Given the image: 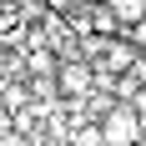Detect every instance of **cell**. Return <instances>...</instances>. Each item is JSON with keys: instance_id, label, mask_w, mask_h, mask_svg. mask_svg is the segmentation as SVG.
I'll use <instances>...</instances> for the list:
<instances>
[{"instance_id": "cell-1", "label": "cell", "mask_w": 146, "mask_h": 146, "mask_svg": "<svg viewBox=\"0 0 146 146\" xmlns=\"http://www.w3.org/2000/svg\"><path fill=\"white\" fill-rule=\"evenodd\" d=\"M101 141L106 146H136L141 141V111H136L131 101H116L101 116Z\"/></svg>"}, {"instance_id": "cell-2", "label": "cell", "mask_w": 146, "mask_h": 146, "mask_svg": "<svg viewBox=\"0 0 146 146\" xmlns=\"http://www.w3.org/2000/svg\"><path fill=\"white\" fill-rule=\"evenodd\" d=\"M91 81H96L91 60H66V66L56 71V91H60V96H86Z\"/></svg>"}, {"instance_id": "cell-3", "label": "cell", "mask_w": 146, "mask_h": 146, "mask_svg": "<svg viewBox=\"0 0 146 146\" xmlns=\"http://www.w3.org/2000/svg\"><path fill=\"white\" fill-rule=\"evenodd\" d=\"M91 30H96L101 40H111V35L121 30V15H116V10H111V5L101 0V5H91Z\"/></svg>"}, {"instance_id": "cell-4", "label": "cell", "mask_w": 146, "mask_h": 146, "mask_svg": "<svg viewBox=\"0 0 146 146\" xmlns=\"http://www.w3.org/2000/svg\"><path fill=\"white\" fill-rule=\"evenodd\" d=\"M106 5L121 15V25H136V20H146V0H106Z\"/></svg>"}, {"instance_id": "cell-5", "label": "cell", "mask_w": 146, "mask_h": 146, "mask_svg": "<svg viewBox=\"0 0 146 146\" xmlns=\"http://www.w3.org/2000/svg\"><path fill=\"white\" fill-rule=\"evenodd\" d=\"M76 141H81V146H106V141H101V126H86Z\"/></svg>"}, {"instance_id": "cell-6", "label": "cell", "mask_w": 146, "mask_h": 146, "mask_svg": "<svg viewBox=\"0 0 146 146\" xmlns=\"http://www.w3.org/2000/svg\"><path fill=\"white\" fill-rule=\"evenodd\" d=\"M131 40H136V50H146V20H136V25H131Z\"/></svg>"}, {"instance_id": "cell-7", "label": "cell", "mask_w": 146, "mask_h": 146, "mask_svg": "<svg viewBox=\"0 0 146 146\" xmlns=\"http://www.w3.org/2000/svg\"><path fill=\"white\" fill-rule=\"evenodd\" d=\"M131 106L141 111V121H146V91H136V96H131Z\"/></svg>"}, {"instance_id": "cell-8", "label": "cell", "mask_w": 146, "mask_h": 146, "mask_svg": "<svg viewBox=\"0 0 146 146\" xmlns=\"http://www.w3.org/2000/svg\"><path fill=\"white\" fill-rule=\"evenodd\" d=\"M81 5H101V0H81Z\"/></svg>"}, {"instance_id": "cell-9", "label": "cell", "mask_w": 146, "mask_h": 146, "mask_svg": "<svg viewBox=\"0 0 146 146\" xmlns=\"http://www.w3.org/2000/svg\"><path fill=\"white\" fill-rule=\"evenodd\" d=\"M141 141H146V121H141Z\"/></svg>"}]
</instances>
